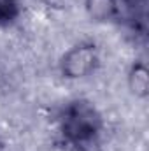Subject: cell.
<instances>
[{"label":"cell","instance_id":"1","mask_svg":"<svg viewBox=\"0 0 149 151\" xmlns=\"http://www.w3.org/2000/svg\"><path fill=\"white\" fill-rule=\"evenodd\" d=\"M104 128L98 109L84 99H75L65 104L58 116V130L63 142L77 151L95 146Z\"/></svg>","mask_w":149,"mask_h":151},{"label":"cell","instance_id":"4","mask_svg":"<svg viewBox=\"0 0 149 151\" xmlns=\"http://www.w3.org/2000/svg\"><path fill=\"white\" fill-rule=\"evenodd\" d=\"M21 12L19 0H0V27L12 25Z\"/></svg>","mask_w":149,"mask_h":151},{"label":"cell","instance_id":"5","mask_svg":"<svg viewBox=\"0 0 149 151\" xmlns=\"http://www.w3.org/2000/svg\"><path fill=\"white\" fill-rule=\"evenodd\" d=\"M132 79V88L135 93H140V95H146V90H148V76H146V69L140 65V67H135V70L130 76Z\"/></svg>","mask_w":149,"mask_h":151},{"label":"cell","instance_id":"2","mask_svg":"<svg viewBox=\"0 0 149 151\" xmlns=\"http://www.w3.org/2000/svg\"><path fill=\"white\" fill-rule=\"evenodd\" d=\"M105 16L139 35H146L148 0H102Z\"/></svg>","mask_w":149,"mask_h":151},{"label":"cell","instance_id":"3","mask_svg":"<svg viewBox=\"0 0 149 151\" xmlns=\"http://www.w3.org/2000/svg\"><path fill=\"white\" fill-rule=\"evenodd\" d=\"M98 63L97 49L93 44H79L67 51L62 58V72L67 77H84L95 70Z\"/></svg>","mask_w":149,"mask_h":151}]
</instances>
